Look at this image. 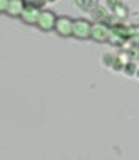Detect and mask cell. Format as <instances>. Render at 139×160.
I'll use <instances>...</instances> for the list:
<instances>
[{"instance_id":"1","label":"cell","mask_w":139,"mask_h":160,"mask_svg":"<svg viewBox=\"0 0 139 160\" xmlns=\"http://www.w3.org/2000/svg\"><path fill=\"white\" fill-rule=\"evenodd\" d=\"M90 31H92V24L86 19H76L74 20V29H72V36L77 39H89Z\"/></svg>"},{"instance_id":"2","label":"cell","mask_w":139,"mask_h":160,"mask_svg":"<svg viewBox=\"0 0 139 160\" xmlns=\"http://www.w3.org/2000/svg\"><path fill=\"white\" fill-rule=\"evenodd\" d=\"M111 29L107 27L106 24H102V22H97V24H92V31H90V37L94 39V41H97V42H106V41H109V37H111Z\"/></svg>"},{"instance_id":"3","label":"cell","mask_w":139,"mask_h":160,"mask_svg":"<svg viewBox=\"0 0 139 160\" xmlns=\"http://www.w3.org/2000/svg\"><path fill=\"white\" fill-rule=\"evenodd\" d=\"M55 31H57L59 36L62 37H71L72 36V29H74V20L69 19V17H59L55 20Z\"/></svg>"},{"instance_id":"4","label":"cell","mask_w":139,"mask_h":160,"mask_svg":"<svg viewBox=\"0 0 139 160\" xmlns=\"http://www.w3.org/2000/svg\"><path fill=\"white\" fill-rule=\"evenodd\" d=\"M55 20H57V17L54 15V12L44 10V12H40V17H39V20H37V25L42 29V31H50V29L55 27Z\"/></svg>"},{"instance_id":"5","label":"cell","mask_w":139,"mask_h":160,"mask_svg":"<svg viewBox=\"0 0 139 160\" xmlns=\"http://www.w3.org/2000/svg\"><path fill=\"white\" fill-rule=\"evenodd\" d=\"M20 17H22V20L25 24H37L39 17H40V12L35 7H25Z\"/></svg>"},{"instance_id":"6","label":"cell","mask_w":139,"mask_h":160,"mask_svg":"<svg viewBox=\"0 0 139 160\" xmlns=\"http://www.w3.org/2000/svg\"><path fill=\"white\" fill-rule=\"evenodd\" d=\"M25 8L24 0H8V8H7V14L8 15H14V17H20Z\"/></svg>"},{"instance_id":"7","label":"cell","mask_w":139,"mask_h":160,"mask_svg":"<svg viewBox=\"0 0 139 160\" xmlns=\"http://www.w3.org/2000/svg\"><path fill=\"white\" fill-rule=\"evenodd\" d=\"M76 3L84 10H94L97 7V0H76Z\"/></svg>"},{"instance_id":"8","label":"cell","mask_w":139,"mask_h":160,"mask_svg":"<svg viewBox=\"0 0 139 160\" xmlns=\"http://www.w3.org/2000/svg\"><path fill=\"white\" fill-rule=\"evenodd\" d=\"M47 2V0H24L25 7H35V8H40L44 7V3Z\"/></svg>"},{"instance_id":"9","label":"cell","mask_w":139,"mask_h":160,"mask_svg":"<svg viewBox=\"0 0 139 160\" xmlns=\"http://www.w3.org/2000/svg\"><path fill=\"white\" fill-rule=\"evenodd\" d=\"M7 8H8V0H0V14H3V12L7 14Z\"/></svg>"},{"instance_id":"10","label":"cell","mask_w":139,"mask_h":160,"mask_svg":"<svg viewBox=\"0 0 139 160\" xmlns=\"http://www.w3.org/2000/svg\"><path fill=\"white\" fill-rule=\"evenodd\" d=\"M126 72H127V74H134V66L132 64H127V66H126Z\"/></svg>"},{"instance_id":"11","label":"cell","mask_w":139,"mask_h":160,"mask_svg":"<svg viewBox=\"0 0 139 160\" xmlns=\"http://www.w3.org/2000/svg\"><path fill=\"white\" fill-rule=\"evenodd\" d=\"M137 76H139V71H137Z\"/></svg>"}]
</instances>
